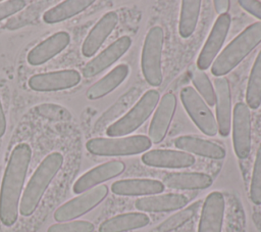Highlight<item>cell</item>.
Segmentation results:
<instances>
[{"label":"cell","mask_w":261,"mask_h":232,"mask_svg":"<svg viewBox=\"0 0 261 232\" xmlns=\"http://www.w3.org/2000/svg\"><path fill=\"white\" fill-rule=\"evenodd\" d=\"M247 105L256 109L261 104V50L252 66L246 90Z\"/></svg>","instance_id":"obj_28"},{"label":"cell","mask_w":261,"mask_h":232,"mask_svg":"<svg viewBox=\"0 0 261 232\" xmlns=\"http://www.w3.org/2000/svg\"><path fill=\"white\" fill-rule=\"evenodd\" d=\"M27 2L23 0H8L4 2H0V20L20 11Z\"/></svg>","instance_id":"obj_33"},{"label":"cell","mask_w":261,"mask_h":232,"mask_svg":"<svg viewBox=\"0 0 261 232\" xmlns=\"http://www.w3.org/2000/svg\"><path fill=\"white\" fill-rule=\"evenodd\" d=\"M81 82V74L75 69H61L37 74L29 79V87L37 92H52L70 89Z\"/></svg>","instance_id":"obj_11"},{"label":"cell","mask_w":261,"mask_h":232,"mask_svg":"<svg viewBox=\"0 0 261 232\" xmlns=\"http://www.w3.org/2000/svg\"><path fill=\"white\" fill-rule=\"evenodd\" d=\"M179 97L186 111L195 125L205 135L215 136L218 132L216 120L197 91L191 86H186L180 90Z\"/></svg>","instance_id":"obj_7"},{"label":"cell","mask_w":261,"mask_h":232,"mask_svg":"<svg viewBox=\"0 0 261 232\" xmlns=\"http://www.w3.org/2000/svg\"><path fill=\"white\" fill-rule=\"evenodd\" d=\"M142 161L146 166L164 169L189 168L195 164V157L181 150L153 149L142 155Z\"/></svg>","instance_id":"obj_17"},{"label":"cell","mask_w":261,"mask_h":232,"mask_svg":"<svg viewBox=\"0 0 261 232\" xmlns=\"http://www.w3.org/2000/svg\"><path fill=\"white\" fill-rule=\"evenodd\" d=\"M117 22L118 15L116 12L109 11L105 13L86 37L82 45V54L85 57L93 56L114 30Z\"/></svg>","instance_id":"obj_19"},{"label":"cell","mask_w":261,"mask_h":232,"mask_svg":"<svg viewBox=\"0 0 261 232\" xmlns=\"http://www.w3.org/2000/svg\"><path fill=\"white\" fill-rule=\"evenodd\" d=\"M240 6L252 14L253 16L261 19V2L256 0H240Z\"/></svg>","instance_id":"obj_34"},{"label":"cell","mask_w":261,"mask_h":232,"mask_svg":"<svg viewBox=\"0 0 261 232\" xmlns=\"http://www.w3.org/2000/svg\"><path fill=\"white\" fill-rule=\"evenodd\" d=\"M163 190V183L153 179H124L111 185V191L114 194L123 196L154 195L161 193Z\"/></svg>","instance_id":"obj_22"},{"label":"cell","mask_w":261,"mask_h":232,"mask_svg":"<svg viewBox=\"0 0 261 232\" xmlns=\"http://www.w3.org/2000/svg\"><path fill=\"white\" fill-rule=\"evenodd\" d=\"M163 38L162 28L158 26L151 28L146 35L142 49V73L146 82L154 87L161 85L163 80L161 66Z\"/></svg>","instance_id":"obj_6"},{"label":"cell","mask_w":261,"mask_h":232,"mask_svg":"<svg viewBox=\"0 0 261 232\" xmlns=\"http://www.w3.org/2000/svg\"><path fill=\"white\" fill-rule=\"evenodd\" d=\"M70 37L66 32H57L30 50L27 60L31 65H41L64 50Z\"/></svg>","instance_id":"obj_18"},{"label":"cell","mask_w":261,"mask_h":232,"mask_svg":"<svg viewBox=\"0 0 261 232\" xmlns=\"http://www.w3.org/2000/svg\"><path fill=\"white\" fill-rule=\"evenodd\" d=\"M214 91L216 97V123L218 133L226 137L231 128V95L229 82L224 77H218L214 80Z\"/></svg>","instance_id":"obj_16"},{"label":"cell","mask_w":261,"mask_h":232,"mask_svg":"<svg viewBox=\"0 0 261 232\" xmlns=\"http://www.w3.org/2000/svg\"><path fill=\"white\" fill-rule=\"evenodd\" d=\"M176 108V98L172 93L162 96L152 118L149 128V139L152 143L158 144L163 141L169 129Z\"/></svg>","instance_id":"obj_14"},{"label":"cell","mask_w":261,"mask_h":232,"mask_svg":"<svg viewBox=\"0 0 261 232\" xmlns=\"http://www.w3.org/2000/svg\"><path fill=\"white\" fill-rule=\"evenodd\" d=\"M129 72L128 65L125 63L118 64L106 76L94 83L86 92V96L90 100H96L116 89L127 77Z\"/></svg>","instance_id":"obj_23"},{"label":"cell","mask_w":261,"mask_h":232,"mask_svg":"<svg viewBox=\"0 0 261 232\" xmlns=\"http://www.w3.org/2000/svg\"><path fill=\"white\" fill-rule=\"evenodd\" d=\"M250 198L255 204H261V144L257 150L251 186H250Z\"/></svg>","instance_id":"obj_31"},{"label":"cell","mask_w":261,"mask_h":232,"mask_svg":"<svg viewBox=\"0 0 261 232\" xmlns=\"http://www.w3.org/2000/svg\"><path fill=\"white\" fill-rule=\"evenodd\" d=\"M94 225L89 221H70L51 225L47 232H93Z\"/></svg>","instance_id":"obj_32"},{"label":"cell","mask_w":261,"mask_h":232,"mask_svg":"<svg viewBox=\"0 0 261 232\" xmlns=\"http://www.w3.org/2000/svg\"><path fill=\"white\" fill-rule=\"evenodd\" d=\"M230 15L228 13L221 14L217 17L213 25V28L198 56L197 67L201 71L207 69L218 56L219 50L221 49L228 30L230 27Z\"/></svg>","instance_id":"obj_9"},{"label":"cell","mask_w":261,"mask_h":232,"mask_svg":"<svg viewBox=\"0 0 261 232\" xmlns=\"http://www.w3.org/2000/svg\"><path fill=\"white\" fill-rule=\"evenodd\" d=\"M188 197L179 193H167L161 195H150L136 200L137 210L149 213L171 212L184 207L188 203Z\"/></svg>","instance_id":"obj_21"},{"label":"cell","mask_w":261,"mask_h":232,"mask_svg":"<svg viewBox=\"0 0 261 232\" xmlns=\"http://www.w3.org/2000/svg\"><path fill=\"white\" fill-rule=\"evenodd\" d=\"M125 166L120 160H110L99 165L82 175L73 184L72 191L75 194H82L102 182L110 180L120 175Z\"/></svg>","instance_id":"obj_13"},{"label":"cell","mask_w":261,"mask_h":232,"mask_svg":"<svg viewBox=\"0 0 261 232\" xmlns=\"http://www.w3.org/2000/svg\"><path fill=\"white\" fill-rule=\"evenodd\" d=\"M132 39L128 36H122L90 60L83 68L85 78H92L103 72L115 61H117L130 47Z\"/></svg>","instance_id":"obj_12"},{"label":"cell","mask_w":261,"mask_h":232,"mask_svg":"<svg viewBox=\"0 0 261 232\" xmlns=\"http://www.w3.org/2000/svg\"><path fill=\"white\" fill-rule=\"evenodd\" d=\"M174 145L181 151L212 159H222L226 154L225 149L219 144L198 136H179L174 140Z\"/></svg>","instance_id":"obj_20"},{"label":"cell","mask_w":261,"mask_h":232,"mask_svg":"<svg viewBox=\"0 0 261 232\" xmlns=\"http://www.w3.org/2000/svg\"><path fill=\"white\" fill-rule=\"evenodd\" d=\"M5 131H6V119H5V114L0 101V137L4 135Z\"/></svg>","instance_id":"obj_36"},{"label":"cell","mask_w":261,"mask_h":232,"mask_svg":"<svg viewBox=\"0 0 261 232\" xmlns=\"http://www.w3.org/2000/svg\"><path fill=\"white\" fill-rule=\"evenodd\" d=\"M212 184V178L204 173H170L163 179V185L178 190L206 189Z\"/></svg>","instance_id":"obj_24"},{"label":"cell","mask_w":261,"mask_h":232,"mask_svg":"<svg viewBox=\"0 0 261 232\" xmlns=\"http://www.w3.org/2000/svg\"><path fill=\"white\" fill-rule=\"evenodd\" d=\"M190 74L193 85L198 91L197 93L204 98L205 102L208 103L209 106H213L215 104L216 97L214 87L208 76L205 74L204 71L199 69L197 66H192L190 69Z\"/></svg>","instance_id":"obj_29"},{"label":"cell","mask_w":261,"mask_h":232,"mask_svg":"<svg viewBox=\"0 0 261 232\" xmlns=\"http://www.w3.org/2000/svg\"><path fill=\"white\" fill-rule=\"evenodd\" d=\"M63 164L60 152L48 154L38 166L29 180L19 202V213L23 217L31 216L38 207L49 184L59 172Z\"/></svg>","instance_id":"obj_2"},{"label":"cell","mask_w":261,"mask_h":232,"mask_svg":"<svg viewBox=\"0 0 261 232\" xmlns=\"http://www.w3.org/2000/svg\"><path fill=\"white\" fill-rule=\"evenodd\" d=\"M201 10L200 0L181 1L178 32L180 37L189 38L195 31Z\"/></svg>","instance_id":"obj_27"},{"label":"cell","mask_w":261,"mask_h":232,"mask_svg":"<svg viewBox=\"0 0 261 232\" xmlns=\"http://www.w3.org/2000/svg\"><path fill=\"white\" fill-rule=\"evenodd\" d=\"M261 42V21L247 27L215 58L211 73L222 77L232 71Z\"/></svg>","instance_id":"obj_3"},{"label":"cell","mask_w":261,"mask_h":232,"mask_svg":"<svg viewBox=\"0 0 261 232\" xmlns=\"http://www.w3.org/2000/svg\"><path fill=\"white\" fill-rule=\"evenodd\" d=\"M200 207V201H197L193 203L192 205L177 212L176 214L172 215L168 219H166L164 222H162L158 226L159 232H172L182 225H185L188 221H190L198 212Z\"/></svg>","instance_id":"obj_30"},{"label":"cell","mask_w":261,"mask_h":232,"mask_svg":"<svg viewBox=\"0 0 261 232\" xmlns=\"http://www.w3.org/2000/svg\"><path fill=\"white\" fill-rule=\"evenodd\" d=\"M32 149L27 143H19L11 151L0 189V221L12 226L18 217L19 199L31 161Z\"/></svg>","instance_id":"obj_1"},{"label":"cell","mask_w":261,"mask_h":232,"mask_svg":"<svg viewBox=\"0 0 261 232\" xmlns=\"http://www.w3.org/2000/svg\"><path fill=\"white\" fill-rule=\"evenodd\" d=\"M149 223V217L143 213H126L105 220L99 226V232H126L143 228Z\"/></svg>","instance_id":"obj_25"},{"label":"cell","mask_w":261,"mask_h":232,"mask_svg":"<svg viewBox=\"0 0 261 232\" xmlns=\"http://www.w3.org/2000/svg\"><path fill=\"white\" fill-rule=\"evenodd\" d=\"M225 210L222 193L211 192L204 200L198 232H221Z\"/></svg>","instance_id":"obj_15"},{"label":"cell","mask_w":261,"mask_h":232,"mask_svg":"<svg viewBox=\"0 0 261 232\" xmlns=\"http://www.w3.org/2000/svg\"><path fill=\"white\" fill-rule=\"evenodd\" d=\"M214 7L217 13H219V15L227 13L228 9H229V4L230 2L227 0H215L214 2Z\"/></svg>","instance_id":"obj_35"},{"label":"cell","mask_w":261,"mask_h":232,"mask_svg":"<svg viewBox=\"0 0 261 232\" xmlns=\"http://www.w3.org/2000/svg\"><path fill=\"white\" fill-rule=\"evenodd\" d=\"M152 145L148 136L135 135L114 138H92L87 141V150L99 156H125L147 151Z\"/></svg>","instance_id":"obj_4"},{"label":"cell","mask_w":261,"mask_h":232,"mask_svg":"<svg viewBox=\"0 0 261 232\" xmlns=\"http://www.w3.org/2000/svg\"><path fill=\"white\" fill-rule=\"evenodd\" d=\"M158 101L159 92L154 89L148 90L123 117L107 128L106 135L114 138L135 132L151 115Z\"/></svg>","instance_id":"obj_5"},{"label":"cell","mask_w":261,"mask_h":232,"mask_svg":"<svg viewBox=\"0 0 261 232\" xmlns=\"http://www.w3.org/2000/svg\"><path fill=\"white\" fill-rule=\"evenodd\" d=\"M232 143L236 155L247 158L251 151V113L244 102L234 105L232 113Z\"/></svg>","instance_id":"obj_10"},{"label":"cell","mask_w":261,"mask_h":232,"mask_svg":"<svg viewBox=\"0 0 261 232\" xmlns=\"http://www.w3.org/2000/svg\"><path fill=\"white\" fill-rule=\"evenodd\" d=\"M107 194L106 185L94 187L60 205L54 213V220L59 223L74 220L97 206Z\"/></svg>","instance_id":"obj_8"},{"label":"cell","mask_w":261,"mask_h":232,"mask_svg":"<svg viewBox=\"0 0 261 232\" xmlns=\"http://www.w3.org/2000/svg\"><path fill=\"white\" fill-rule=\"evenodd\" d=\"M94 3L93 0H67L50 8L43 14V20L47 24H56L68 19Z\"/></svg>","instance_id":"obj_26"}]
</instances>
